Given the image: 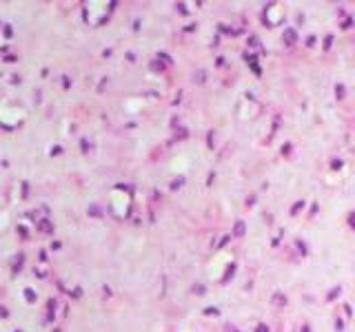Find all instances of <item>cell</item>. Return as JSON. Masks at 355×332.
<instances>
[{
  "label": "cell",
  "instance_id": "obj_1",
  "mask_svg": "<svg viewBox=\"0 0 355 332\" xmlns=\"http://www.w3.org/2000/svg\"><path fill=\"white\" fill-rule=\"evenodd\" d=\"M235 232H237V235H242V232H244V224H242V222H237V226H235Z\"/></svg>",
  "mask_w": 355,
  "mask_h": 332
}]
</instances>
